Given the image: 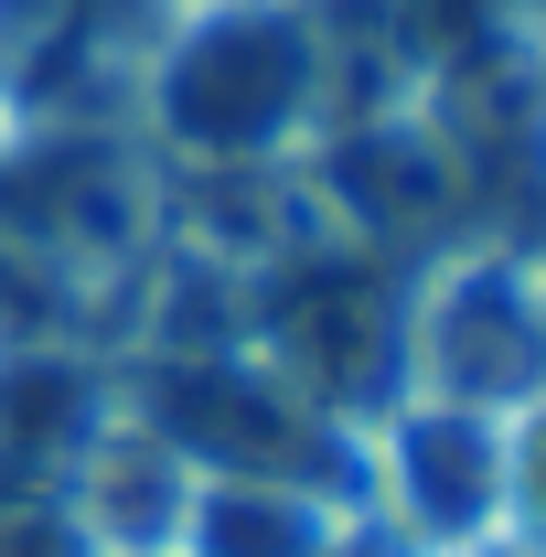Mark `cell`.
<instances>
[{
	"label": "cell",
	"instance_id": "obj_1",
	"mask_svg": "<svg viewBox=\"0 0 546 557\" xmlns=\"http://www.w3.org/2000/svg\"><path fill=\"white\" fill-rule=\"evenodd\" d=\"M300 97H311V33H300V11H269V0L194 22L161 65V119L204 150L278 139L300 119Z\"/></svg>",
	"mask_w": 546,
	"mask_h": 557
}]
</instances>
